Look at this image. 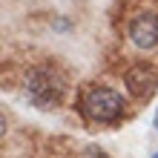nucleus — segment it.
<instances>
[{
    "instance_id": "nucleus-1",
    "label": "nucleus",
    "mask_w": 158,
    "mask_h": 158,
    "mask_svg": "<svg viewBox=\"0 0 158 158\" xmlns=\"http://www.w3.org/2000/svg\"><path fill=\"white\" fill-rule=\"evenodd\" d=\"M23 92H26V98H29L38 109L49 112V109L60 106L63 98H66V78H63V72L58 66L40 63V66H32L29 72H26Z\"/></svg>"
},
{
    "instance_id": "nucleus-2",
    "label": "nucleus",
    "mask_w": 158,
    "mask_h": 158,
    "mask_svg": "<svg viewBox=\"0 0 158 158\" xmlns=\"http://www.w3.org/2000/svg\"><path fill=\"white\" fill-rule=\"evenodd\" d=\"M81 109L83 115L95 124H115V121L124 115V98L121 92H115L112 86H104V83H92V86L83 92L81 98Z\"/></svg>"
},
{
    "instance_id": "nucleus-3",
    "label": "nucleus",
    "mask_w": 158,
    "mask_h": 158,
    "mask_svg": "<svg viewBox=\"0 0 158 158\" xmlns=\"http://www.w3.org/2000/svg\"><path fill=\"white\" fill-rule=\"evenodd\" d=\"M124 83L129 89V95L138 101H150L158 92V69L152 63H132L124 72Z\"/></svg>"
},
{
    "instance_id": "nucleus-4",
    "label": "nucleus",
    "mask_w": 158,
    "mask_h": 158,
    "mask_svg": "<svg viewBox=\"0 0 158 158\" xmlns=\"http://www.w3.org/2000/svg\"><path fill=\"white\" fill-rule=\"evenodd\" d=\"M127 35H129L135 49H155L158 46V17L152 12L135 15L127 26Z\"/></svg>"
},
{
    "instance_id": "nucleus-5",
    "label": "nucleus",
    "mask_w": 158,
    "mask_h": 158,
    "mask_svg": "<svg viewBox=\"0 0 158 158\" xmlns=\"http://www.w3.org/2000/svg\"><path fill=\"white\" fill-rule=\"evenodd\" d=\"M152 124H155V132H158V109H155V118H152Z\"/></svg>"
},
{
    "instance_id": "nucleus-6",
    "label": "nucleus",
    "mask_w": 158,
    "mask_h": 158,
    "mask_svg": "<svg viewBox=\"0 0 158 158\" xmlns=\"http://www.w3.org/2000/svg\"><path fill=\"white\" fill-rule=\"evenodd\" d=\"M152 158H158V150H155V152H152Z\"/></svg>"
}]
</instances>
